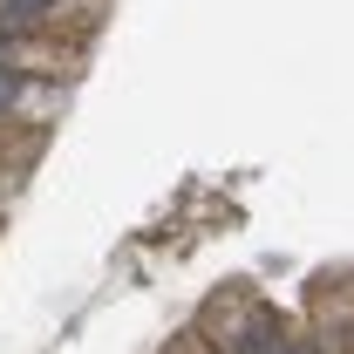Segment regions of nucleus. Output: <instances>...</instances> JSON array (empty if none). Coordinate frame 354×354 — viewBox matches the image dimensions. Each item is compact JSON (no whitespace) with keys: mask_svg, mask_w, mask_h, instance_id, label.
<instances>
[{"mask_svg":"<svg viewBox=\"0 0 354 354\" xmlns=\"http://www.w3.org/2000/svg\"><path fill=\"white\" fill-rule=\"evenodd\" d=\"M191 334H198V341H212L218 354H286V348H293V320L272 307V300L245 293V286L212 293Z\"/></svg>","mask_w":354,"mask_h":354,"instance_id":"1","label":"nucleus"},{"mask_svg":"<svg viewBox=\"0 0 354 354\" xmlns=\"http://www.w3.org/2000/svg\"><path fill=\"white\" fill-rule=\"evenodd\" d=\"M171 354H218V348H212V341H198V334H177Z\"/></svg>","mask_w":354,"mask_h":354,"instance_id":"2","label":"nucleus"},{"mask_svg":"<svg viewBox=\"0 0 354 354\" xmlns=\"http://www.w3.org/2000/svg\"><path fill=\"white\" fill-rule=\"evenodd\" d=\"M7 205H14V171H0V218H7Z\"/></svg>","mask_w":354,"mask_h":354,"instance_id":"3","label":"nucleus"}]
</instances>
